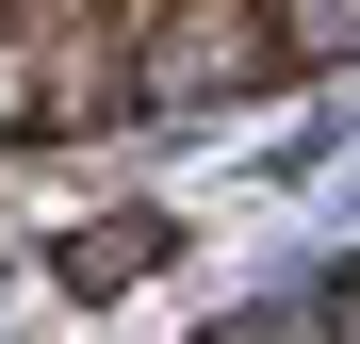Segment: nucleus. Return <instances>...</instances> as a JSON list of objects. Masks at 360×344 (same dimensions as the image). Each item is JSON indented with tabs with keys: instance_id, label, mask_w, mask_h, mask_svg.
I'll list each match as a JSON object with an SVG mask.
<instances>
[{
	"instance_id": "f257e3e1",
	"label": "nucleus",
	"mask_w": 360,
	"mask_h": 344,
	"mask_svg": "<svg viewBox=\"0 0 360 344\" xmlns=\"http://www.w3.org/2000/svg\"><path fill=\"white\" fill-rule=\"evenodd\" d=\"M295 49H360V0H295Z\"/></svg>"
}]
</instances>
